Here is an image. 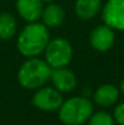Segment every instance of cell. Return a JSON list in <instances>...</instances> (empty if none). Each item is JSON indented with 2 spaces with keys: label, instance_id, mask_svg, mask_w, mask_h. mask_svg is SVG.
Segmentation results:
<instances>
[{
  "label": "cell",
  "instance_id": "cell-1",
  "mask_svg": "<svg viewBox=\"0 0 124 125\" xmlns=\"http://www.w3.org/2000/svg\"><path fill=\"white\" fill-rule=\"evenodd\" d=\"M49 42L47 27L38 22H31L18 35L17 49L26 57H35L45 50Z\"/></svg>",
  "mask_w": 124,
  "mask_h": 125
},
{
  "label": "cell",
  "instance_id": "cell-2",
  "mask_svg": "<svg viewBox=\"0 0 124 125\" xmlns=\"http://www.w3.org/2000/svg\"><path fill=\"white\" fill-rule=\"evenodd\" d=\"M94 112V106L86 97H72L58 108L60 120L66 125H83Z\"/></svg>",
  "mask_w": 124,
  "mask_h": 125
},
{
  "label": "cell",
  "instance_id": "cell-3",
  "mask_svg": "<svg viewBox=\"0 0 124 125\" xmlns=\"http://www.w3.org/2000/svg\"><path fill=\"white\" fill-rule=\"evenodd\" d=\"M51 67L40 58L31 57L18 71V82L26 89H38L50 79Z\"/></svg>",
  "mask_w": 124,
  "mask_h": 125
},
{
  "label": "cell",
  "instance_id": "cell-4",
  "mask_svg": "<svg viewBox=\"0 0 124 125\" xmlns=\"http://www.w3.org/2000/svg\"><path fill=\"white\" fill-rule=\"evenodd\" d=\"M45 60L46 63L51 68H61L66 67L73 56V50L71 44L66 39H54L47 42L45 50Z\"/></svg>",
  "mask_w": 124,
  "mask_h": 125
},
{
  "label": "cell",
  "instance_id": "cell-5",
  "mask_svg": "<svg viewBox=\"0 0 124 125\" xmlns=\"http://www.w3.org/2000/svg\"><path fill=\"white\" fill-rule=\"evenodd\" d=\"M32 102L37 108L41 111L54 112L61 107L63 98L58 90L54 87H43L34 94Z\"/></svg>",
  "mask_w": 124,
  "mask_h": 125
},
{
  "label": "cell",
  "instance_id": "cell-6",
  "mask_svg": "<svg viewBox=\"0 0 124 125\" xmlns=\"http://www.w3.org/2000/svg\"><path fill=\"white\" fill-rule=\"evenodd\" d=\"M102 20L110 28L124 31V0H108L102 10Z\"/></svg>",
  "mask_w": 124,
  "mask_h": 125
},
{
  "label": "cell",
  "instance_id": "cell-7",
  "mask_svg": "<svg viewBox=\"0 0 124 125\" xmlns=\"http://www.w3.org/2000/svg\"><path fill=\"white\" fill-rule=\"evenodd\" d=\"M50 79L52 80L55 89L60 92H69L77 86V78L74 73L66 67L51 69Z\"/></svg>",
  "mask_w": 124,
  "mask_h": 125
},
{
  "label": "cell",
  "instance_id": "cell-8",
  "mask_svg": "<svg viewBox=\"0 0 124 125\" xmlns=\"http://www.w3.org/2000/svg\"><path fill=\"white\" fill-rule=\"evenodd\" d=\"M114 42V33L108 26H99L90 34V45L97 51H107Z\"/></svg>",
  "mask_w": 124,
  "mask_h": 125
},
{
  "label": "cell",
  "instance_id": "cell-9",
  "mask_svg": "<svg viewBox=\"0 0 124 125\" xmlns=\"http://www.w3.org/2000/svg\"><path fill=\"white\" fill-rule=\"evenodd\" d=\"M16 7L20 16L27 22H37L43 13L41 0H17Z\"/></svg>",
  "mask_w": 124,
  "mask_h": 125
},
{
  "label": "cell",
  "instance_id": "cell-10",
  "mask_svg": "<svg viewBox=\"0 0 124 125\" xmlns=\"http://www.w3.org/2000/svg\"><path fill=\"white\" fill-rule=\"evenodd\" d=\"M119 96L118 89L114 85L105 84L101 85L94 94V101L101 107H110L117 102Z\"/></svg>",
  "mask_w": 124,
  "mask_h": 125
},
{
  "label": "cell",
  "instance_id": "cell-11",
  "mask_svg": "<svg viewBox=\"0 0 124 125\" xmlns=\"http://www.w3.org/2000/svg\"><path fill=\"white\" fill-rule=\"evenodd\" d=\"M74 10L79 18L91 20L100 12L101 0H77Z\"/></svg>",
  "mask_w": 124,
  "mask_h": 125
},
{
  "label": "cell",
  "instance_id": "cell-12",
  "mask_svg": "<svg viewBox=\"0 0 124 125\" xmlns=\"http://www.w3.org/2000/svg\"><path fill=\"white\" fill-rule=\"evenodd\" d=\"M41 18L46 27H58L65 20V11L60 5L51 4L43 9Z\"/></svg>",
  "mask_w": 124,
  "mask_h": 125
},
{
  "label": "cell",
  "instance_id": "cell-13",
  "mask_svg": "<svg viewBox=\"0 0 124 125\" xmlns=\"http://www.w3.org/2000/svg\"><path fill=\"white\" fill-rule=\"evenodd\" d=\"M16 20L11 13H0V39H11L16 34Z\"/></svg>",
  "mask_w": 124,
  "mask_h": 125
},
{
  "label": "cell",
  "instance_id": "cell-14",
  "mask_svg": "<svg viewBox=\"0 0 124 125\" xmlns=\"http://www.w3.org/2000/svg\"><path fill=\"white\" fill-rule=\"evenodd\" d=\"M88 125H114L113 118L106 112H97L91 114Z\"/></svg>",
  "mask_w": 124,
  "mask_h": 125
},
{
  "label": "cell",
  "instance_id": "cell-15",
  "mask_svg": "<svg viewBox=\"0 0 124 125\" xmlns=\"http://www.w3.org/2000/svg\"><path fill=\"white\" fill-rule=\"evenodd\" d=\"M114 119L119 125H124V103H121L114 109Z\"/></svg>",
  "mask_w": 124,
  "mask_h": 125
},
{
  "label": "cell",
  "instance_id": "cell-16",
  "mask_svg": "<svg viewBox=\"0 0 124 125\" xmlns=\"http://www.w3.org/2000/svg\"><path fill=\"white\" fill-rule=\"evenodd\" d=\"M121 90H122V92L124 94V79H123V82H122V84H121Z\"/></svg>",
  "mask_w": 124,
  "mask_h": 125
},
{
  "label": "cell",
  "instance_id": "cell-17",
  "mask_svg": "<svg viewBox=\"0 0 124 125\" xmlns=\"http://www.w3.org/2000/svg\"><path fill=\"white\" fill-rule=\"evenodd\" d=\"M41 1H46V2H49V1H52V0H41Z\"/></svg>",
  "mask_w": 124,
  "mask_h": 125
}]
</instances>
